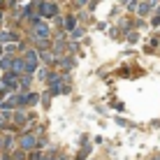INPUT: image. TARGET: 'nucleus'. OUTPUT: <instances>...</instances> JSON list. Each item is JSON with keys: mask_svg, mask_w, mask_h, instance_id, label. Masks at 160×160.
Listing matches in <instances>:
<instances>
[{"mask_svg": "<svg viewBox=\"0 0 160 160\" xmlns=\"http://www.w3.org/2000/svg\"><path fill=\"white\" fill-rule=\"evenodd\" d=\"M35 135H23L21 137V148H26V151H30V148H35Z\"/></svg>", "mask_w": 160, "mask_h": 160, "instance_id": "obj_4", "label": "nucleus"}, {"mask_svg": "<svg viewBox=\"0 0 160 160\" xmlns=\"http://www.w3.org/2000/svg\"><path fill=\"white\" fill-rule=\"evenodd\" d=\"M21 65H23V70H28V72L37 70V56H35V51H26V53H23V60H21Z\"/></svg>", "mask_w": 160, "mask_h": 160, "instance_id": "obj_1", "label": "nucleus"}, {"mask_svg": "<svg viewBox=\"0 0 160 160\" xmlns=\"http://www.w3.org/2000/svg\"><path fill=\"white\" fill-rule=\"evenodd\" d=\"M156 160H160V158H156Z\"/></svg>", "mask_w": 160, "mask_h": 160, "instance_id": "obj_8", "label": "nucleus"}, {"mask_svg": "<svg viewBox=\"0 0 160 160\" xmlns=\"http://www.w3.org/2000/svg\"><path fill=\"white\" fill-rule=\"evenodd\" d=\"M35 35H37V37H47V35H49V28H47L44 23H40V26L35 28Z\"/></svg>", "mask_w": 160, "mask_h": 160, "instance_id": "obj_6", "label": "nucleus"}, {"mask_svg": "<svg viewBox=\"0 0 160 160\" xmlns=\"http://www.w3.org/2000/svg\"><path fill=\"white\" fill-rule=\"evenodd\" d=\"M16 84H19L16 74H14V72H5V77H2V86H5V88H14Z\"/></svg>", "mask_w": 160, "mask_h": 160, "instance_id": "obj_3", "label": "nucleus"}, {"mask_svg": "<svg viewBox=\"0 0 160 160\" xmlns=\"http://www.w3.org/2000/svg\"><path fill=\"white\" fill-rule=\"evenodd\" d=\"M37 7H40V12H42L44 16H53V14L58 12V5H56V2H40Z\"/></svg>", "mask_w": 160, "mask_h": 160, "instance_id": "obj_2", "label": "nucleus"}, {"mask_svg": "<svg viewBox=\"0 0 160 160\" xmlns=\"http://www.w3.org/2000/svg\"><path fill=\"white\" fill-rule=\"evenodd\" d=\"M7 65H12V58H2L0 60V70H7Z\"/></svg>", "mask_w": 160, "mask_h": 160, "instance_id": "obj_7", "label": "nucleus"}, {"mask_svg": "<svg viewBox=\"0 0 160 160\" xmlns=\"http://www.w3.org/2000/svg\"><path fill=\"white\" fill-rule=\"evenodd\" d=\"M139 9V14H148V9H153V2H142V5H135Z\"/></svg>", "mask_w": 160, "mask_h": 160, "instance_id": "obj_5", "label": "nucleus"}]
</instances>
